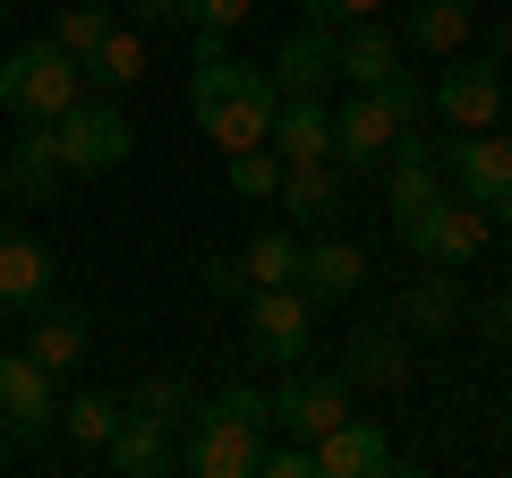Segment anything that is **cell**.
I'll use <instances>...</instances> for the list:
<instances>
[{"mask_svg":"<svg viewBox=\"0 0 512 478\" xmlns=\"http://www.w3.org/2000/svg\"><path fill=\"white\" fill-rule=\"evenodd\" d=\"M256 478H316V444H308V436L265 444V453H256Z\"/></svg>","mask_w":512,"mask_h":478,"instance_id":"33","label":"cell"},{"mask_svg":"<svg viewBox=\"0 0 512 478\" xmlns=\"http://www.w3.org/2000/svg\"><path fill=\"white\" fill-rule=\"evenodd\" d=\"M239 265H248V291H265V282H299V231H291V222H265V231L239 248Z\"/></svg>","mask_w":512,"mask_h":478,"instance_id":"26","label":"cell"},{"mask_svg":"<svg viewBox=\"0 0 512 478\" xmlns=\"http://www.w3.org/2000/svg\"><path fill=\"white\" fill-rule=\"evenodd\" d=\"M248 350L265 368H299V359H308V291H299V282L248 291Z\"/></svg>","mask_w":512,"mask_h":478,"instance_id":"7","label":"cell"},{"mask_svg":"<svg viewBox=\"0 0 512 478\" xmlns=\"http://www.w3.org/2000/svg\"><path fill=\"white\" fill-rule=\"evenodd\" d=\"M205 291L214 299H248V265L239 257H205Z\"/></svg>","mask_w":512,"mask_h":478,"instance_id":"37","label":"cell"},{"mask_svg":"<svg viewBox=\"0 0 512 478\" xmlns=\"http://www.w3.org/2000/svg\"><path fill=\"white\" fill-rule=\"evenodd\" d=\"M487 231H495V214L478 197H461V188H436V197H419V205H393V239H402L410 257H427V265H453V274L487 248Z\"/></svg>","mask_w":512,"mask_h":478,"instance_id":"4","label":"cell"},{"mask_svg":"<svg viewBox=\"0 0 512 478\" xmlns=\"http://www.w3.org/2000/svg\"><path fill=\"white\" fill-rule=\"evenodd\" d=\"M0 444H9V427H0Z\"/></svg>","mask_w":512,"mask_h":478,"instance_id":"43","label":"cell"},{"mask_svg":"<svg viewBox=\"0 0 512 478\" xmlns=\"http://www.w3.org/2000/svg\"><path fill=\"white\" fill-rule=\"evenodd\" d=\"M103 461H111L120 478H163L171 461H180V444H171V427H163V419H146V410H120V427H111Z\"/></svg>","mask_w":512,"mask_h":478,"instance_id":"20","label":"cell"},{"mask_svg":"<svg viewBox=\"0 0 512 478\" xmlns=\"http://www.w3.org/2000/svg\"><path fill=\"white\" fill-rule=\"evenodd\" d=\"M274 188H282V154H274V146H239V154H231V197L274 205Z\"/></svg>","mask_w":512,"mask_h":478,"instance_id":"30","label":"cell"},{"mask_svg":"<svg viewBox=\"0 0 512 478\" xmlns=\"http://www.w3.org/2000/svg\"><path fill=\"white\" fill-rule=\"evenodd\" d=\"M384 205H419V197H436L444 188V154L427 146V129H402L393 146H384Z\"/></svg>","mask_w":512,"mask_h":478,"instance_id":"21","label":"cell"},{"mask_svg":"<svg viewBox=\"0 0 512 478\" xmlns=\"http://www.w3.org/2000/svg\"><path fill=\"white\" fill-rule=\"evenodd\" d=\"M52 385L60 376H43L35 368V350H0V427H9V436H43V427L60 419V402H52Z\"/></svg>","mask_w":512,"mask_h":478,"instance_id":"10","label":"cell"},{"mask_svg":"<svg viewBox=\"0 0 512 478\" xmlns=\"http://www.w3.org/2000/svg\"><path fill=\"white\" fill-rule=\"evenodd\" d=\"M248 9L256 0H180V26H222L231 35V26H248Z\"/></svg>","mask_w":512,"mask_h":478,"instance_id":"34","label":"cell"},{"mask_svg":"<svg viewBox=\"0 0 512 478\" xmlns=\"http://www.w3.org/2000/svg\"><path fill=\"white\" fill-rule=\"evenodd\" d=\"M0 18H9V0H0Z\"/></svg>","mask_w":512,"mask_h":478,"instance_id":"42","label":"cell"},{"mask_svg":"<svg viewBox=\"0 0 512 478\" xmlns=\"http://www.w3.org/2000/svg\"><path fill=\"white\" fill-rule=\"evenodd\" d=\"M487 214H495V222H504V231H512V188H504V197H495V205H487Z\"/></svg>","mask_w":512,"mask_h":478,"instance_id":"40","label":"cell"},{"mask_svg":"<svg viewBox=\"0 0 512 478\" xmlns=\"http://www.w3.org/2000/svg\"><path fill=\"white\" fill-rule=\"evenodd\" d=\"M342 376L359 393H402L410 385V342L393 325H376V333H350V350H342Z\"/></svg>","mask_w":512,"mask_h":478,"instance_id":"22","label":"cell"},{"mask_svg":"<svg viewBox=\"0 0 512 478\" xmlns=\"http://www.w3.org/2000/svg\"><path fill=\"white\" fill-rule=\"evenodd\" d=\"M461 43H470V0H419L402 18V52L444 60V52H461Z\"/></svg>","mask_w":512,"mask_h":478,"instance_id":"25","label":"cell"},{"mask_svg":"<svg viewBox=\"0 0 512 478\" xmlns=\"http://www.w3.org/2000/svg\"><path fill=\"white\" fill-rule=\"evenodd\" d=\"M0 188H9L18 205H52L60 188H69V171H60V146H52V129H18L9 163H0Z\"/></svg>","mask_w":512,"mask_h":478,"instance_id":"18","label":"cell"},{"mask_svg":"<svg viewBox=\"0 0 512 478\" xmlns=\"http://www.w3.org/2000/svg\"><path fill=\"white\" fill-rule=\"evenodd\" d=\"M504 129H512V103H504Z\"/></svg>","mask_w":512,"mask_h":478,"instance_id":"41","label":"cell"},{"mask_svg":"<svg viewBox=\"0 0 512 478\" xmlns=\"http://www.w3.org/2000/svg\"><path fill=\"white\" fill-rule=\"evenodd\" d=\"M120 410H128V402H111V393H77V402L60 410V427H69V444H77V453H103V444H111V427H120Z\"/></svg>","mask_w":512,"mask_h":478,"instance_id":"29","label":"cell"},{"mask_svg":"<svg viewBox=\"0 0 512 478\" xmlns=\"http://www.w3.org/2000/svg\"><path fill=\"white\" fill-rule=\"evenodd\" d=\"M402 69V35L376 18H350L333 26V77H350V86H384V77Z\"/></svg>","mask_w":512,"mask_h":478,"instance_id":"16","label":"cell"},{"mask_svg":"<svg viewBox=\"0 0 512 478\" xmlns=\"http://www.w3.org/2000/svg\"><path fill=\"white\" fill-rule=\"evenodd\" d=\"M436 154H444V171H453V188L478 197V205H495L512 188V129L504 120H495V129H453Z\"/></svg>","mask_w":512,"mask_h":478,"instance_id":"9","label":"cell"},{"mask_svg":"<svg viewBox=\"0 0 512 478\" xmlns=\"http://www.w3.org/2000/svg\"><path fill=\"white\" fill-rule=\"evenodd\" d=\"M26 350H35V368H43V376H69L77 359H86V316H35Z\"/></svg>","mask_w":512,"mask_h":478,"instance_id":"27","label":"cell"},{"mask_svg":"<svg viewBox=\"0 0 512 478\" xmlns=\"http://www.w3.org/2000/svg\"><path fill=\"white\" fill-rule=\"evenodd\" d=\"M265 77H274L282 94H325V86H333V26H308V18H299L291 35L274 43V69H265Z\"/></svg>","mask_w":512,"mask_h":478,"instance_id":"19","label":"cell"},{"mask_svg":"<svg viewBox=\"0 0 512 478\" xmlns=\"http://www.w3.org/2000/svg\"><path fill=\"white\" fill-rule=\"evenodd\" d=\"M470 325L487 333V342H512V291H487V299L470 308Z\"/></svg>","mask_w":512,"mask_h":478,"instance_id":"36","label":"cell"},{"mask_svg":"<svg viewBox=\"0 0 512 478\" xmlns=\"http://www.w3.org/2000/svg\"><path fill=\"white\" fill-rule=\"evenodd\" d=\"M265 146H274L282 163H333V103L325 94H282Z\"/></svg>","mask_w":512,"mask_h":478,"instance_id":"14","label":"cell"},{"mask_svg":"<svg viewBox=\"0 0 512 478\" xmlns=\"http://www.w3.org/2000/svg\"><path fill=\"white\" fill-rule=\"evenodd\" d=\"M359 282H367L359 239H299V291H308V308H342V299H359Z\"/></svg>","mask_w":512,"mask_h":478,"instance_id":"13","label":"cell"},{"mask_svg":"<svg viewBox=\"0 0 512 478\" xmlns=\"http://www.w3.org/2000/svg\"><path fill=\"white\" fill-rule=\"evenodd\" d=\"M43 299H52V248L0 222V308H43Z\"/></svg>","mask_w":512,"mask_h":478,"instance_id":"17","label":"cell"},{"mask_svg":"<svg viewBox=\"0 0 512 478\" xmlns=\"http://www.w3.org/2000/svg\"><path fill=\"white\" fill-rule=\"evenodd\" d=\"M111 26H120V18H111L103 0H69V9H52V43H60V52H69V60H86L94 43L111 35Z\"/></svg>","mask_w":512,"mask_h":478,"instance_id":"28","label":"cell"},{"mask_svg":"<svg viewBox=\"0 0 512 478\" xmlns=\"http://www.w3.org/2000/svg\"><path fill=\"white\" fill-rule=\"evenodd\" d=\"M274 103H282V86H274L265 69H248V60H231V52L197 60V77H188V120H197L205 146H222V154L265 146V129H274Z\"/></svg>","mask_w":512,"mask_h":478,"instance_id":"1","label":"cell"},{"mask_svg":"<svg viewBox=\"0 0 512 478\" xmlns=\"http://www.w3.org/2000/svg\"><path fill=\"white\" fill-rule=\"evenodd\" d=\"M495 60H512V18H504V26H495Z\"/></svg>","mask_w":512,"mask_h":478,"instance_id":"39","label":"cell"},{"mask_svg":"<svg viewBox=\"0 0 512 478\" xmlns=\"http://www.w3.org/2000/svg\"><path fill=\"white\" fill-rule=\"evenodd\" d=\"M384 0H299V18L308 26H350V18H376Z\"/></svg>","mask_w":512,"mask_h":478,"instance_id":"35","label":"cell"},{"mask_svg":"<svg viewBox=\"0 0 512 478\" xmlns=\"http://www.w3.org/2000/svg\"><path fill=\"white\" fill-rule=\"evenodd\" d=\"M265 427H274V393L222 385L214 402H197V419H188V453H180V461H188L197 478H256Z\"/></svg>","mask_w":512,"mask_h":478,"instance_id":"2","label":"cell"},{"mask_svg":"<svg viewBox=\"0 0 512 478\" xmlns=\"http://www.w3.org/2000/svg\"><path fill=\"white\" fill-rule=\"evenodd\" d=\"M128 410H146V419H163V427H188V419H197V393H188L180 376H146Z\"/></svg>","mask_w":512,"mask_h":478,"instance_id":"32","label":"cell"},{"mask_svg":"<svg viewBox=\"0 0 512 478\" xmlns=\"http://www.w3.org/2000/svg\"><path fill=\"white\" fill-rule=\"evenodd\" d=\"M86 94V69H77L69 52H60L52 35H35V43H18V52L0 60V111L18 120V129H52L60 111Z\"/></svg>","mask_w":512,"mask_h":478,"instance_id":"3","label":"cell"},{"mask_svg":"<svg viewBox=\"0 0 512 478\" xmlns=\"http://www.w3.org/2000/svg\"><path fill=\"white\" fill-rule=\"evenodd\" d=\"M427 103H436L444 129H495L504 103H512L504 60H495V52H444V77L427 86Z\"/></svg>","mask_w":512,"mask_h":478,"instance_id":"6","label":"cell"},{"mask_svg":"<svg viewBox=\"0 0 512 478\" xmlns=\"http://www.w3.org/2000/svg\"><path fill=\"white\" fill-rule=\"evenodd\" d=\"M52 146H60V171H69V180H103V171L128 163L137 129H128V111L111 103V94H77L52 120Z\"/></svg>","mask_w":512,"mask_h":478,"instance_id":"5","label":"cell"},{"mask_svg":"<svg viewBox=\"0 0 512 478\" xmlns=\"http://www.w3.org/2000/svg\"><path fill=\"white\" fill-rule=\"evenodd\" d=\"M402 137V120L384 111V94H367V86H350V103L333 111V163L342 171H376L384 163V146Z\"/></svg>","mask_w":512,"mask_h":478,"instance_id":"12","label":"cell"},{"mask_svg":"<svg viewBox=\"0 0 512 478\" xmlns=\"http://www.w3.org/2000/svg\"><path fill=\"white\" fill-rule=\"evenodd\" d=\"M402 325H410V333H427V342L461 325V282H453V265H427V274L402 291Z\"/></svg>","mask_w":512,"mask_h":478,"instance_id":"24","label":"cell"},{"mask_svg":"<svg viewBox=\"0 0 512 478\" xmlns=\"http://www.w3.org/2000/svg\"><path fill=\"white\" fill-rule=\"evenodd\" d=\"M137 26H180V0H137Z\"/></svg>","mask_w":512,"mask_h":478,"instance_id":"38","label":"cell"},{"mask_svg":"<svg viewBox=\"0 0 512 478\" xmlns=\"http://www.w3.org/2000/svg\"><path fill=\"white\" fill-rule=\"evenodd\" d=\"M350 419V376H316V368H282L274 385V427L282 436H325V427Z\"/></svg>","mask_w":512,"mask_h":478,"instance_id":"8","label":"cell"},{"mask_svg":"<svg viewBox=\"0 0 512 478\" xmlns=\"http://www.w3.org/2000/svg\"><path fill=\"white\" fill-rule=\"evenodd\" d=\"M376 470H393V444H384L376 419H359V410H350L342 427H325V436H316V478H376Z\"/></svg>","mask_w":512,"mask_h":478,"instance_id":"15","label":"cell"},{"mask_svg":"<svg viewBox=\"0 0 512 478\" xmlns=\"http://www.w3.org/2000/svg\"><path fill=\"white\" fill-rule=\"evenodd\" d=\"M504 274H512V257H504Z\"/></svg>","mask_w":512,"mask_h":478,"instance_id":"44","label":"cell"},{"mask_svg":"<svg viewBox=\"0 0 512 478\" xmlns=\"http://www.w3.org/2000/svg\"><path fill=\"white\" fill-rule=\"evenodd\" d=\"M367 94H384V111H393L402 129H427V111H436V103H427V77L410 69V60H402L393 77H384V86H367Z\"/></svg>","mask_w":512,"mask_h":478,"instance_id":"31","label":"cell"},{"mask_svg":"<svg viewBox=\"0 0 512 478\" xmlns=\"http://www.w3.org/2000/svg\"><path fill=\"white\" fill-rule=\"evenodd\" d=\"M274 205L291 214V231H325V222H342V205H350V171L342 163H282Z\"/></svg>","mask_w":512,"mask_h":478,"instance_id":"11","label":"cell"},{"mask_svg":"<svg viewBox=\"0 0 512 478\" xmlns=\"http://www.w3.org/2000/svg\"><path fill=\"white\" fill-rule=\"evenodd\" d=\"M77 69H86V94H111V103H120L128 86H146V35H137V26H111Z\"/></svg>","mask_w":512,"mask_h":478,"instance_id":"23","label":"cell"}]
</instances>
